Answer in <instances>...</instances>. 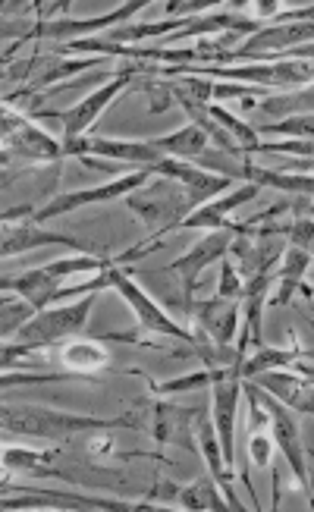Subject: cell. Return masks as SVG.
I'll return each instance as SVG.
<instances>
[{
  "instance_id": "1",
  "label": "cell",
  "mask_w": 314,
  "mask_h": 512,
  "mask_svg": "<svg viewBox=\"0 0 314 512\" xmlns=\"http://www.w3.org/2000/svg\"><path fill=\"white\" fill-rule=\"evenodd\" d=\"M0 425L4 434L29 437L38 443H66L76 434H98L114 428H145L148 421L142 415H120V418H92V415H73L57 412L44 406H4L0 409Z\"/></svg>"
},
{
  "instance_id": "2",
  "label": "cell",
  "mask_w": 314,
  "mask_h": 512,
  "mask_svg": "<svg viewBox=\"0 0 314 512\" xmlns=\"http://www.w3.org/2000/svg\"><path fill=\"white\" fill-rule=\"evenodd\" d=\"M148 73H161V70H157L154 63H145V60H123L120 70L110 76L101 88H95L85 101H79L70 110H63V114H54L51 110V114H41V117H57L63 123V145H70V142L82 139L85 132L98 123V117L126 92V88H132L139 82V76H148Z\"/></svg>"
},
{
  "instance_id": "3",
  "label": "cell",
  "mask_w": 314,
  "mask_h": 512,
  "mask_svg": "<svg viewBox=\"0 0 314 512\" xmlns=\"http://www.w3.org/2000/svg\"><path fill=\"white\" fill-rule=\"evenodd\" d=\"M123 202L148 227L151 239H164V233L183 227V220L195 211L186 189L176 180H167V176H161V180H148L142 189L129 192Z\"/></svg>"
},
{
  "instance_id": "4",
  "label": "cell",
  "mask_w": 314,
  "mask_h": 512,
  "mask_svg": "<svg viewBox=\"0 0 314 512\" xmlns=\"http://www.w3.org/2000/svg\"><path fill=\"white\" fill-rule=\"evenodd\" d=\"M95 299H98V293H88L76 302L38 311V315L16 333L13 343H22L29 349H51L57 343L73 340L76 333H82V327L88 324V311H92Z\"/></svg>"
},
{
  "instance_id": "5",
  "label": "cell",
  "mask_w": 314,
  "mask_h": 512,
  "mask_svg": "<svg viewBox=\"0 0 314 512\" xmlns=\"http://www.w3.org/2000/svg\"><path fill=\"white\" fill-rule=\"evenodd\" d=\"M107 277H110V286L117 289V293L126 299V305L132 308V315L139 318V327L145 333H154V337H170V340H179V343H189L192 340V330H183L179 327L167 311L157 305L139 283H132V277L126 271H120V264L110 261L107 267Z\"/></svg>"
},
{
  "instance_id": "6",
  "label": "cell",
  "mask_w": 314,
  "mask_h": 512,
  "mask_svg": "<svg viewBox=\"0 0 314 512\" xmlns=\"http://www.w3.org/2000/svg\"><path fill=\"white\" fill-rule=\"evenodd\" d=\"M151 170H132L126 176H117V180L110 183H101L95 189H76V192H63L57 198H51L44 208H35L32 211V220L41 224V220H51V217H60V214H70L76 208H88V205H101V202H117V198H126L129 192L142 189L148 180H151Z\"/></svg>"
},
{
  "instance_id": "7",
  "label": "cell",
  "mask_w": 314,
  "mask_h": 512,
  "mask_svg": "<svg viewBox=\"0 0 314 512\" xmlns=\"http://www.w3.org/2000/svg\"><path fill=\"white\" fill-rule=\"evenodd\" d=\"M211 415H214V428L220 437V450L227 469L236 465V412H239V393H242V368L230 371H211Z\"/></svg>"
},
{
  "instance_id": "8",
  "label": "cell",
  "mask_w": 314,
  "mask_h": 512,
  "mask_svg": "<svg viewBox=\"0 0 314 512\" xmlns=\"http://www.w3.org/2000/svg\"><path fill=\"white\" fill-rule=\"evenodd\" d=\"M10 158H26V161H60L63 145L51 139L32 117L26 114H10L4 110V164Z\"/></svg>"
},
{
  "instance_id": "9",
  "label": "cell",
  "mask_w": 314,
  "mask_h": 512,
  "mask_svg": "<svg viewBox=\"0 0 314 512\" xmlns=\"http://www.w3.org/2000/svg\"><path fill=\"white\" fill-rule=\"evenodd\" d=\"M154 176H167V180H176L179 186L186 189L192 208H201L214 202V198L227 195L230 189H236V180L227 173H214V170H205L198 164H189V161H173V158H164L161 164L151 167Z\"/></svg>"
},
{
  "instance_id": "10",
  "label": "cell",
  "mask_w": 314,
  "mask_h": 512,
  "mask_svg": "<svg viewBox=\"0 0 314 512\" xmlns=\"http://www.w3.org/2000/svg\"><path fill=\"white\" fill-rule=\"evenodd\" d=\"M66 158H107V161H120V164H136L139 170H151L154 164H161L167 154L157 151L151 142H120V139H95V136H82L70 145H63Z\"/></svg>"
},
{
  "instance_id": "11",
  "label": "cell",
  "mask_w": 314,
  "mask_h": 512,
  "mask_svg": "<svg viewBox=\"0 0 314 512\" xmlns=\"http://www.w3.org/2000/svg\"><path fill=\"white\" fill-rule=\"evenodd\" d=\"M258 396H261L267 415H271V434H274V443L280 447V453L286 456L289 472H293V478L299 481V487H308V450H305V443H302L296 418L289 415V406H283L277 396L264 393L261 387H258Z\"/></svg>"
},
{
  "instance_id": "12",
  "label": "cell",
  "mask_w": 314,
  "mask_h": 512,
  "mask_svg": "<svg viewBox=\"0 0 314 512\" xmlns=\"http://www.w3.org/2000/svg\"><path fill=\"white\" fill-rule=\"evenodd\" d=\"M239 308H242V299H183V311L189 315L192 327L205 330L208 337H214L217 343L223 346H233V337H236V324H239Z\"/></svg>"
},
{
  "instance_id": "13",
  "label": "cell",
  "mask_w": 314,
  "mask_h": 512,
  "mask_svg": "<svg viewBox=\"0 0 314 512\" xmlns=\"http://www.w3.org/2000/svg\"><path fill=\"white\" fill-rule=\"evenodd\" d=\"M233 239L236 233L233 230H211L201 242H195V246L183 255V258H176L170 264V271H176L179 277H183V289H186V299H192L195 293V286H198V277L205 267H211L214 261H223L233 246Z\"/></svg>"
},
{
  "instance_id": "14",
  "label": "cell",
  "mask_w": 314,
  "mask_h": 512,
  "mask_svg": "<svg viewBox=\"0 0 314 512\" xmlns=\"http://www.w3.org/2000/svg\"><path fill=\"white\" fill-rule=\"evenodd\" d=\"M205 403H198L192 409L183 406H173V403H154L151 406V437L161 443H176V447H186V450H198V440H195V418L201 415Z\"/></svg>"
},
{
  "instance_id": "15",
  "label": "cell",
  "mask_w": 314,
  "mask_h": 512,
  "mask_svg": "<svg viewBox=\"0 0 314 512\" xmlns=\"http://www.w3.org/2000/svg\"><path fill=\"white\" fill-rule=\"evenodd\" d=\"M311 41H314V22H280V26H261L249 41H242L230 57L239 60V57H258V54H274V51H293Z\"/></svg>"
},
{
  "instance_id": "16",
  "label": "cell",
  "mask_w": 314,
  "mask_h": 512,
  "mask_svg": "<svg viewBox=\"0 0 314 512\" xmlns=\"http://www.w3.org/2000/svg\"><path fill=\"white\" fill-rule=\"evenodd\" d=\"M258 192H261V186H255V183H245L239 189H230L227 195H220V198H214V202L195 208L183 220V230H233V233H239V224H230L227 217L236 208H242L245 202H252Z\"/></svg>"
},
{
  "instance_id": "17",
  "label": "cell",
  "mask_w": 314,
  "mask_h": 512,
  "mask_svg": "<svg viewBox=\"0 0 314 512\" xmlns=\"http://www.w3.org/2000/svg\"><path fill=\"white\" fill-rule=\"evenodd\" d=\"M252 381L264 390L277 396L283 406H289L293 412L302 415H314V384H308L302 374L289 371V368H277V371H261Z\"/></svg>"
},
{
  "instance_id": "18",
  "label": "cell",
  "mask_w": 314,
  "mask_h": 512,
  "mask_svg": "<svg viewBox=\"0 0 314 512\" xmlns=\"http://www.w3.org/2000/svg\"><path fill=\"white\" fill-rule=\"evenodd\" d=\"M35 246H63V249H73V252H85L76 239H70L66 233H44L38 230L35 220H26V224H7L4 227V239H0V252H4V258L10 255H22L29 252Z\"/></svg>"
},
{
  "instance_id": "19",
  "label": "cell",
  "mask_w": 314,
  "mask_h": 512,
  "mask_svg": "<svg viewBox=\"0 0 314 512\" xmlns=\"http://www.w3.org/2000/svg\"><path fill=\"white\" fill-rule=\"evenodd\" d=\"M151 145L161 151V154H170L173 161H189V164L201 161L211 151V139L205 136V129H198L195 123L170 132V136L151 139Z\"/></svg>"
},
{
  "instance_id": "20",
  "label": "cell",
  "mask_w": 314,
  "mask_h": 512,
  "mask_svg": "<svg viewBox=\"0 0 314 512\" xmlns=\"http://www.w3.org/2000/svg\"><path fill=\"white\" fill-rule=\"evenodd\" d=\"M57 362L66 371H76V374H95L101 368H107L110 362V352L104 349L101 340H66L57 349Z\"/></svg>"
},
{
  "instance_id": "21",
  "label": "cell",
  "mask_w": 314,
  "mask_h": 512,
  "mask_svg": "<svg viewBox=\"0 0 314 512\" xmlns=\"http://www.w3.org/2000/svg\"><path fill=\"white\" fill-rule=\"evenodd\" d=\"M314 264V258L299 249V246H286L280 264H277V293L267 299V305H289V299H293V293L302 286V277L308 274V267Z\"/></svg>"
},
{
  "instance_id": "22",
  "label": "cell",
  "mask_w": 314,
  "mask_h": 512,
  "mask_svg": "<svg viewBox=\"0 0 314 512\" xmlns=\"http://www.w3.org/2000/svg\"><path fill=\"white\" fill-rule=\"evenodd\" d=\"M242 176H245V183H255L261 189H280L289 195L314 198V173H280V170H264L252 161H245Z\"/></svg>"
},
{
  "instance_id": "23",
  "label": "cell",
  "mask_w": 314,
  "mask_h": 512,
  "mask_svg": "<svg viewBox=\"0 0 314 512\" xmlns=\"http://www.w3.org/2000/svg\"><path fill=\"white\" fill-rule=\"evenodd\" d=\"M4 469L35 478H63V472L54 469V453H35L22 447H4Z\"/></svg>"
},
{
  "instance_id": "24",
  "label": "cell",
  "mask_w": 314,
  "mask_h": 512,
  "mask_svg": "<svg viewBox=\"0 0 314 512\" xmlns=\"http://www.w3.org/2000/svg\"><path fill=\"white\" fill-rule=\"evenodd\" d=\"M299 359H302V349H299V343H296V340L289 343V349L261 346V349L252 355V359H245V365H242V377H245V381H252V377H255V374H261V371L293 368Z\"/></svg>"
},
{
  "instance_id": "25",
  "label": "cell",
  "mask_w": 314,
  "mask_h": 512,
  "mask_svg": "<svg viewBox=\"0 0 314 512\" xmlns=\"http://www.w3.org/2000/svg\"><path fill=\"white\" fill-rule=\"evenodd\" d=\"M35 315H38V308L26 296H19V299L4 296V305H0V333H4V340L16 337Z\"/></svg>"
},
{
  "instance_id": "26",
  "label": "cell",
  "mask_w": 314,
  "mask_h": 512,
  "mask_svg": "<svg viewBox=\"0 0 314 512\" xmlns=\"http://www.w3.org/2000/svg\"><path fill=\"white\" fill-rule=\"evenodd\" d=\"M179 503L189 509H230L227 497L220 494L217 481H211V478H198L192 487H186V491L179 494Z\"/></svg>"
},
{
  "instance_id": "27",
  "label": "cell",
  "mask_w": 314,
  "mask_h": 512,
  "mask_svg": "<svg viewBox=\"0 0 314 512\" xmlns=\"http://www.w3.org/2000/svg\"><path fill=\"white\" fill-rule=\"evenodd\" d=\"M136 85L148 95V110H151V114H164V110H170L176 104V98H173V82L164 79L161 73H148Z\"/></svg>"
},
{
  "instance_id": "28",
  "label": "cell",
  "mask_w": 314,
  "mask_h": 512,
  "mask_svg": "<svg viewBox=\"0 0 314 512\" xmlns=\"http://www.w3.org/2000/svg\"><path fill=\"white\" fill-rule=\"evenodd\" d=\"M211 371H198V374H186V377H176V381H151V390L157 396H173V393H186V390H198V387H211Z\"/></svg>"
},
{
  "instance_id": "29",
  "label": "cell",
  "mask_w": 314,
  "mask_h": 512,
  "mask_svg": "<svg viewBox=\"0 0 314 512\" xmlns=\"http://www.w3.org/2000/svg\"><path fill=\"white\" fill-rule=\"evenodd\" d=\"M289 246H299L314 258V217H293L289 220Z\"/></svg>"
},
{
  "instance_id": "30",
  "label": "cell",
  "mask_w": 314,
  "mask_h": 512,
  "mask_svg": "<svg viewBox=\"0 0 314 512\" xmlns=\"http://www.w3.org/2000/svg\"><path fill=\"white\" fill-rule=\"evenodd\" d=\"M242 293H245V280L236 274L233 261H230V258H223V264H220V286H217V296L236 302V299H242Z\"/></svg>"
},
{
  "instance_id": "31",
  "label": "cell",
  "mask_w": 314,
  "mask_h": 512,
  "mask_svg": "<svg viewBox=\"0 0 314 512\" xmlns=\"http://www.w3.org/2000/svg\"><path fill=\"white\" fill-rule=\"evenodd\" d=\"M271 453H274V440L264 431H249V459L255 469H267L271 465Z\"/></svg>"
},
{
  "instance_id": "32",
  "label": "cell",
  "mask_w": 314,
  "mask_h": 512,
  "mask_svg": "<svg viewBox=\"0 0 314 512\" xmlns=\"http://www.w3.org/2000/svg\"><path fill=\"white\" fill-rule=\"evenodd\" d=\"M280 173H314V158H305V161H289L286 167H280Z\"/></svg>"
},
{
  "instance_id": "33",
  "label": "cell",
  "mask_w": 314,
  "mask_h": 512,
  "mask_svg": "<svg viewBox=\"0 0 314 512\" xmlns=\"http://www.w3.org/2000/svg\"><path fill=\"white\" fill-rule=\"evenodd\" d=\"M289 371H296V374H302V377H305V381H308V384H314V362H311V359H305V355H302V359H299V362H296L293 368H289Z\"/></svg>"
},
{
  "instance_id": "34",
  "label": "cell",
  "mask_w": 314,
  "mask_h": 512,
  "mask_svg": "<svg viewBox=\"0 0 314 512\" xmlns=\"http://www.w3.org/2000/svg\"><path fill=\"white\" fill-rule=\"evenodd\" d=\"M299 289H302V293H305V296H314V286H305V283H302Z\"/></svg>"
},
{
  "instance_id": "35",
  "label": "cell",
  "mask_w": 314,
  "mask_h": 512,
  "mask_svg": "<svg viewBox=\"0 0 314 512\" xmlns=\"http://www.w3.org/2000/svg\"><path fill=\"white\" fill-rule=\"evenodd\" d=\"M302 355H305V359H314V349L311 352H302Z\"/></svg>"
},
{
  "instance_id": "36",
  "label": "cell",
  "mask_w": 314,
  "mask_h": 512,
  "mask_svg": "<svg viewBox=\"0 0 314 512\" xmlns=\"http://www.w3.org/2000/svg\"><path fill=\"white\" fill-rule=\"evenodd\" d=\"M311 330H314V321H311Z\"/></svg>"
}]
</instances>
